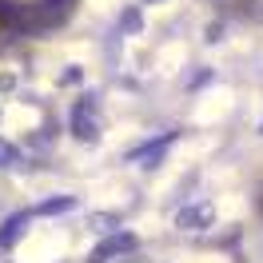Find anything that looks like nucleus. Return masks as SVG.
<instances>
[{
	"label": "nucleus",
	"instance_id": "nucleus-1",
	"mask_svg": "<svg viewBox=\"0 0 263 263\" xmlns=\"http://www.w3.org/2000/svg\"><path fill=\"white\" fill-rule=\"evenodd\" d=\"M68 120H72V136H76L80 144H96L100 120H96V96H92V92L72 104V116H68Z\"/></svg>",
	"mask_w": 263,
	"mask_h": 263
},
{
	"label": "nucleus",
	"instance_id": "nucleus-2",
	"mask_svg": "<svg viewBox=\"0 0 263 263\" xmlns=\"http://www.w3.org/2000/svg\"><path fill=\"white\" fill-rule=\"evenodd\" d=\"M132 251H136V235L120 231V235H108L104 243H96V247H92L88 263H112L116 255H132Z\"/></svg>",
	"mask_w": 263,
	"mask_h": 263
},
{
	"label": "nucleus",
	"instance_id": "nucleus-3",
	"mask_svg": "<svg viewBox=\"0 0 263 263\" xmlns=\"http://www.w3.org/2000/svg\"><path fill=\"white\" fill-rule=\"evenodd\" d=\"M212 219H215V208L203 199V203H187V208H180L176 228H180V231H203V228H212Z\"/></svg>",
	"mask_w": 263,
	"mask_h": 263
},
{
	"label": "nucleus",
	"instance_id": "nucleus-4",
	"mask_svg": "<svg viewBox=\"0 0 263 263\" xmlns=\"http://www.w3.org/2000/svg\"><path fill=\"white\" fill-rule=\"evenodd\" d=\"M172 144H176V132H167V136H156L152 144H140V148H132V152H128V160H132V164H140V167H156V164H160V156H164Z\"/></svg>",
	"mask_w": 263,
	"mask_h": 263
},
{
	"label": "nucleus",
	"instance_id": "nucleus-5",
	"mask_svg": "<svg viewBox=\"0 0 263 263\" xmlns=\"http://www.w3.org/2000/svg\"><path fill=\"white\" fill-rule=\"evenodd\" d=\"M28 219H32V212H16V215H8V219L0 223V251H8V247L24 235V223H28Z\"/></svg>",
	"mask_w": 263,
	"mask_h": 263
},
{
	"label": "nucleus",
	"instance_id": "nucleus-6",
	"mask_svg": "<svg viewBox=\"0 0 263 263\" xmlns=\"http://www.w3.org/2000/svg\"><path fill=\"white\" fill-rule=\"evenodd\" d=\"M72 208H76V196H56L48 203H40L32 215H60V212H72Z\"/></svg>",
	"mask_w": 263,
	"mask_h": 263
},
{
	"label": "nucleus",
	"instance_id": "nucleus-7",
	"mask_svg": "<svg viewBox=\"0 0 263 263\" xmlns=\"http://www.w3.org/2000/svg\"><path fill=\"white\" fill-rule=\"evenodd\" d=\"M12 164H20V152H16V144L0 140V167H12Z\"/></svg>",
	"mask_w": 263,
	"mask_h": 263
},
{
	"label": "nucleus",
	"instance_id": "nucleus-8",
	"mask_svg": "<svg viewBox=\"0 0 263 263\" xmlns=\"http://www.w3.org/2000/svg\"><path fill=\"white\" fill-rule=\"evenodd\" d=\"M92 228H96V231H112L116 228V215H92Z\"/></svg>",
	"mask_w": 263,
	"mask_h": 263
},
{
	"label": "nucleus",
	"instance_id": "nucleus-9",
	"mask_svg": "<svg viewBox=\"0 0 263 263\" xmlns=\"http://www.w3.org/2000/svg\"><path fill=\"white\" fill-rule=\"evenodd\" d=\"M124 28H140V12H136V8L124 12Z\"/></svg>",
	"mask_w": 263,
	"mask_h": 263
},
{
	"label": "nucleus",
	"instance_id": "nucleus-10",
	"mask_svg": "<svg viewBox=\"0 0 263 263\" xmlns=\"http://www.w3.org/2000/svg\"><path fill=\"white\" fill-rule=\"evenodd\" d=\"M148 4H156V0H148Z\"/></svg>",
	"mask_w": 263,
	"mask_h": 263
}]
</instances>
